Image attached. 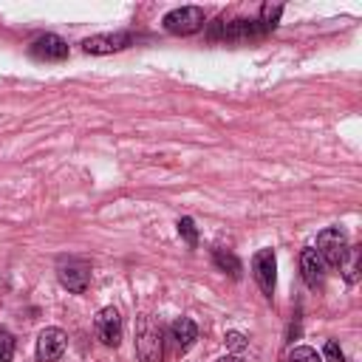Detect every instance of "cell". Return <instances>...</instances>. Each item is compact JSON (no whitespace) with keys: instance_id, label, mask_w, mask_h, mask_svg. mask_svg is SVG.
<instances>
[{"instance_id":"30bf717a","label":"cell","mask_w":362,"mask_h":362,"mask_svg":"<svg viewBox=\"0 0 362 362\" xmlns=\"http://www.w3.org/2000/svg\"><path fill=\"white\" fill-rule=\"evenodd\" d=\"M130 45V34H96L82 42L85 54H113Z\"/></svg>"},{"instance_id":"ba28073f","label":"cell","mask_w":362,"mask_h":362,"mask_svg":"<svg viewBox=\"0 0 362 362\" xmlns=\"http://www.w3.org/2000/svg\"><path fill=\"white\" fill-rule=\"evenodd\" d=\"M59 283H62L68 291H74V294H85V291H88V283H90V272H88L85 263L68 260V263L59 266Z\"/></svg>"},{"instance_id":"e0dca14e","label":"cell","mask_w":362,"mask_h":362,"mask_svg":"<svg viewBox=\"0 0 362 362\" xmlns=\"http://www.w3.org/2000/svg\"><path fill=\"white\" fill-rule=\"evenodd\" d=\"M348 263H345V280L348 283H356L359 277V249H348Z\"/></svg>"},{"instance_id":"ffe728a7","label":"cell","mask_w":362,"mask_h":362,"mask_svg":"<svg viewBox=\"0 0 362 362\" xmlns=\"http://www.w3.org/2000/svg\"><path fill=\"white\" fill-rule=\"evenodd\" d=\"M215 362H240L238 356H221V359H215Z\"/></svg>"},{"instance_id":"52a82bcc","label":"cell","mask_w":362,"mask_h":362,"mask_svg":"<svg viewBox=\"0 0 362 362\" xmlns=\"http://www.w3.org/2000/svg\"><path fill=\"white\" fill-rule=\"evenodd\" d=\"M31 57L34 59H45V62H59L68 57V42L57 34H42L31 42Z\"/></svg>"},{"instance_id":"4fadbf2b","label":"cell","mask_w":362,"mask_h":362,"mask_svg":"<svg viewBox=\"0 0 362 362\" xmlns=\"http://www.w3.org/2000/svg\"><path fill=\"white\" fill-rule=\"evenodd\" d=\"M280 14H283V6H272V3H266L263 8H260V25L263 28H274L277 25V20H280Z\"/></svg>"},{"instance_id":"ac0fdd59","label":"cell","mask_w":362,"mask_h":362,"mask_svg":"<svg viewBox=\"0 0 362 362\" xmlns=\"http://www.w3.org/2000/svg\"><path fill=\"white\" fill-rule=\"evenodd\" d=\"M322 354H325V362H345L342 348H339V342H337V339H328V342H325V348H322Z\"/></svg>"},{"instance_id":"9a60e30c","label":"cell","mask_w":362,"mask_h":362,"mask_svg":"<svg viewBox=\"0 0 362 362\" xmlns=\"http://www.w3.org/2000/svg\"><path fill=\"white\" fill-rule=\"evenodd\" d=\"M286 362H320V356H317L314 348L300 345V348H291V351H288V359H286Z\"/></svg>"},{"instance_id":"3957f363","label":"cell","mask_w":362,"mask_h":362,"mask_svg":"<svg viewBox=\"0 0 362 362\" xmlns=\"http://www.w3.org/2000/svg\"><path fill=\"white\" fill-rule=\"evenodd\" d=\"M164 28L170 34H178V37H187V34H195L204 28V11L198 6H181V8H173L170 14H164Z\"/></svg>"},{"instance_id":"5b68a950","label":"cell","mask_w":362,"mask_h":362,"mask_svg":"<svg viewBox=\"0 0 362 362\" xmlns=\"http://www.w3.org/2000/svg\"><path fill=\"white\" fill-rule=\"evenodd\" d=\"M252 274H255L260 291L272 297V291H274V277H277V260H274V252H272V249H260V252L252 257Z\"/></svg>"},{"instance_id":"9c48e42d","label":"cell","mask_w":362,"mask_h":362,"mask_svg":"<svg viewBox=\"0 0 362 362\" xmlns=\"http://www.w3.org/2000/svg\"><path fill=\"white\" fill-rule=\"evenodd\" d=\"M300 272H303V280L308 283V288H320L322 280H325V263L320 257L317 249H303L300 255Z\"/></svg>"},{"instance_id":"8fae6325","label":"cell","mask_w":362,"mask_h":362,"mask_svg":"<svg viewBox=\"0 0 362 362\" xmlns=\"http://www.w3.org/2000/svg\"><path fill=\"white\" fill-rule=\"evenodd\" d=\"M170 334H173L178 351H187V348L195 342V337H198V325H195L189 317H178V320L170 325Z\"/></svg>"},{"instance_id":"2e32d148","label":"cell","mask_w":362,"mask_h":362,"mask_svg":"<svg viewBox=\"0 0 362 362\" xmlns=\"http://www.w3.org/2000/svg\"><path fill=\"white\" fill-rule=\"evenodd\" d=\"M11 356H14V337L6 328H0V362H11Z\"/></svg>"},{"instance_id":"7c38bea8","label":"cell","mask_w":362,"mask_h":362,"mask_svg":"<svg viewBox=\"0 0 362 362\" xmlns=\"http://www.w3.org/2000/svg\"><path fill=\"white\" fill-rule=\"evenodd\" d=\"M215 263L223 269V272H229L232 277H240V260L232 255V252H223V249H215Z\"/></svg>"},{"instance_id":"5bb4252c","label":"cell","mask_w":362,"mask_h":362,"mask_svg":"<svg viewBox=\"0 0 362 362\" xmlns=\"http://www.w3.org/2000/svg\"><path fill=\"white\" fill-rule=\"evenodd\" d=\"M178 235H181L189 246H198V229H195V221H192V218H181V221H178Z\"/></svg>"},{"instance_id":"6da1fadb","label":"cell","mask_w":362,"mask_h":362,"mask_svg":"<svg viewBox=\"0 0 362 362\" xmlns=\"http://www.w3.org/2000/svg\"><path fill=\"white\" fill-rule=\"evenodd\" d=\"M161 325L153 322V317H141L139 331H136V354L141 362H161L164 356V339H161Z\"/></svg>"},{"instance_id":"7a4b0ae2","label":"cell","mask_w":362,"mask_h":362,"mask_svg":"<svg viewBox=\"0 0 362 362\" xmlns=\"http://www.w3.org/2000/svg\"><path fill=\"white\" fill-rule=\"evenodd\" d=\"M348 249H351L348 246V235L339 226H328V229H322L317 235V252H320L325 266H342L345 257H348Z\"/></svg>"},{"instance_id":"8992f818","label":"cell","mask_w":362,"mask_h":362,"mask_svg":"<svg viewBox=\"0 0 362 362\" xmlns=\"http://www.w3.org/2000/svg\"><path fill=\"white\" fill-rule=\"evenodd\" d=\"M65 345H68V337L62 328H45L37 337V359L40 362H57L65 354Z\"/></svg>"},{"instance_id":"d6986e66","label":"cell","mask_w":362,"mask_h":362,"mask_svg":"<svg viewBox=\"0 0 362 362\" xmlns=\"http://www.w3.org/2000/svg\"><path fill=\"white\" fill-rule=\"evenodd\" d=\"M226 345L235 348V351H243V348H246V337L238 334V331H229V334H226Z\"/></svg>"},{"instance_id":"277c9868","label":"cell","mask_w":362,"mask_h":362,"mask_svg":"<svg viewBox=\"0 0 362 362\" xmlns=\"http://www.w3.org/2000/svg\"><path fill=\"white\" fill-rule=\"evenodd\" d=\"M93 331L96 337L107 345V348H116L122 342V314L113 308V305H105L99 308L96 320H93Z\"/></svg>"}]
</instances>
